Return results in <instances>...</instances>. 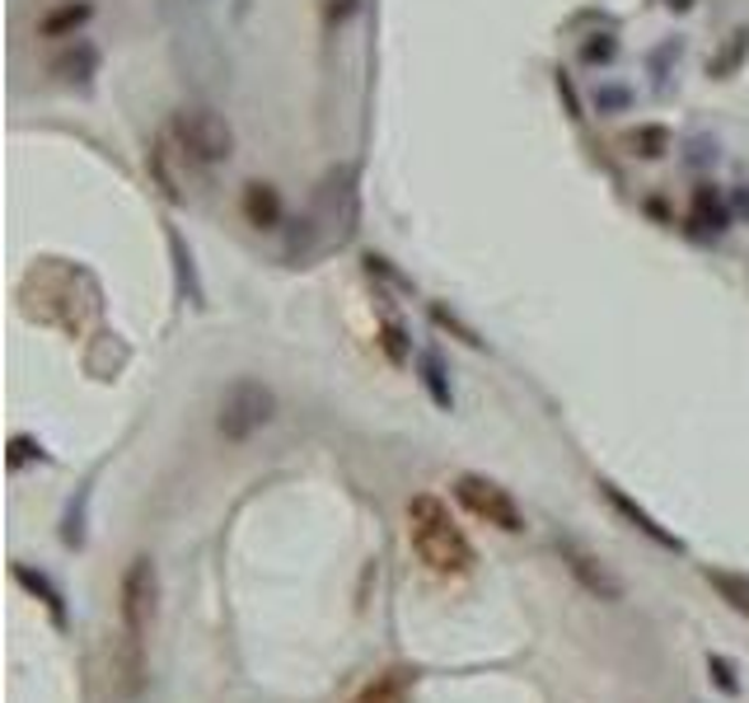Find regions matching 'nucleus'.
Segmentation results:
<instances>
[{
  "mask_svg": "<svg viewBox=\"0 0 749 703\" xmlns=\"http://www.w3.org/2000/svg\"><path fill=\"white\" fill-rule=\"evenodd\" d=\"M595 487H600V497H604L609 506H614V512H619V516H623L627 525H633V531H637V535H646V539H652V544H656V549H665V554H684V539H679L675 531H665V525H661V521H656L652 512H646V506H642V502H633V497H627V493H623V487H619V483H609V479H600Z\"/></svg>",
  "mask_w": 749,
  "mask_h": 703,
  "instance_id": "nucleus-8",
  "label": "nucleus"
},
{
  "mask_svg": "<svg viewBox=\"0 0 749 703\" xmlns=\"http://www.w3.org/2000/svg\"><path fill=\"white\" fill-rule=\"evenodd\" d=\"M694 169L703 165H717V141H707V136H698V141H688V155H684Z\"/></svg>",
  "mask_w": 749,
  "mask_h": 703,
  "instance_id": "nucleus-26",
  "label": "nucleus"
},
{
  "mask_svg": "<svg viewBox=\"0 0 749 703\" xmlns=\"http://www.w3.org/2000/svg\"><path fill=\"white\" fill-rule=\"evenodd\" d=\"M749 52V29H736L731 33V43H726V52L717 56V62H707V75H717V81H726L736 66H740V56Z\"/></svg>",
  "mask_w": 749,
  "mask_h": 703,
  "instance_id": "nucleus-23",
  "label": "nucleus"
},
{
  "mask_svg": "<svg viewBox=\"0 0 749 703\" xmlns=\"http://www.w3.org/2000/svg\"><path fill=\"white\" fill-rule=\"evenodd\" d=\"M165 240H169V253H173V272H179V291L183 296L202 309L207 305V291H202V277H197V267H192V249L183 244V234L173 230V225H165Z\"/></svg>",
  "mask_w": 749,
  "mask_h": 703,
  "instance_id": "nucleus-14",
  "label": "nucleus"
},
{
  "mask_svg": "<svg viewBox=\"0 0 749 703\" xmlns=\"http://www.w3.org/2000/svg\"><path fill=\"white\" fill-rule=\"evenodd\" d=\"M183 6H202V0H165V10H183Z\"/></svg>",
  "mask_w": 749,
  "mask_h": 703,
  "instance_id": "nucleus-31",
  "label": "nucleus"
},
{
  "mask_svg": "<svg viewBox=\"0 0 749 703\" xmlns=\"http://www.w3.org/2000/svg\"><path fill=\"white\" fill-rule=\"evenodd\" d=\"M351 10H357V0H328V29H333V24H347Z\"/></svg>",
  "mask_w": 749,
  "mask_h": 703,
  "instance_id": "nucleus-28",
  "label": "nucleus"
},
{
  "mask_svg": "<svg viewBox=\"0 0 749 703\" xmlns=\"http://www.w3.org/2000/svg\"><path fill=\"white\" fill-rule=\"evenodd\" d=\"M6 464L10 469H24V464H52V455H48V445L38 441V437H10V451H6Z\"/></svg>",
  "mask_w": 749,
  "mask_h": 703,
  "instance_id": "nucleus-19",
  "label": "nucleus"
},
{
  "mask_svg": "<svg viewBox=\"0 0 749 703\" xmlns=\"http://www.w3.org/2000/svg\"><path fill=\"white\" fill-rule=\"evenodd\" d=\"M408 544L422 568L436 577H464V573H473V563H478L468 535L455 525L450 506L436 493L408 497Z\"/></svg>",
  "mask_w": 749,
  "mask_h": 703,
  "instance_id": "nucleus-1",
  "label": "nucleus"
},
{
  "mask_svg": "<svg viewBox=\"0 0 749 703\" xmlns=\"http://www.w3.org/2000/svg\"><path fill=\"white\" fill-rule=\"evenodd\" d=\"M627 146H633V155H642V160H661V155L669 150V132L656 127V123H646V127H637L633 136H627Z\"/></svg>",
  "mask_w": 749,
  "mask_h": 703,
  "instance_id": "nucleus-20",
  "label": "nucleus"
},
{
  "mask_svg": "<svg viewBox=\"0 0 749 703\" xmlns=\"http://www.w3.org/2000/svg\"><path fill=\"white\" fill-rule=\"evenodd\" d=\"M10 577L24 586L29 596H38V600L48 605V615H52L56 629H66V623H71V615H66V591H62V586H56L48 573H33L29 563H10Z\"/></svg>",
  "mask_w": 749,
  "mask_h": 703,
  "instance_id": "nucleus-12",
  "label": "nucleus"
},
{
  "mask_svg": "<svg viewBox=\"0 0 749 703\" xmlns=\"http://www.w3.org/2000/svg\"><path fill=\"white\" fill-rule=\"evenodd\" d=\"M707 675H713V685H717L726 699H736V694H740V671H736V661H731V657L713 652V657H707Z\"/></svg>",
  "mask_w": 749,
  "mask_h": 703,
  "instance_id": "nucleus-24",
  "label": "nucleus"
},
{
  "mask_svg": "<svg viewBox=\"0 0 749 703\" xmlns=\"http://www.w3.org/2000/svg\"><path fill=\"white\" fill-rule=\"evenodd\" d=\"M272 418H277V395H272L263 380H253V376L234 380L221 395V408H215V427H221V437L230 445L259 437Z\"/></svg>",
  "mask_w": 749,
  "mask_h": 703,
  "instance_id": "nucleus-4",
  "label": "nucleus"
},
{
  "mask_svg": "<svg viewBox=\"0 0 749 703\" xmlns=\"http://www.w3.org/2000/svg\"><path fill=\"white\" fill-rule=\"evenodd\" d=\"M558 554H562V568L577 577V586H581L586 596H595V600H604V605H619V600L627 596L623 577L609 568L600 554H590L586 544H577V539H558Z\"/></svg>",
  "mask_w": 749,
  "mask_h": 703,
  "instance_id": "nucleus-6",
  "label": "nucleus"
},
{
  "mask_svg": "<svg viewBox=\"0 0 749 703\" xmlns=\"http://www.w3.org/2000/svg\"><path fill=\"white\" fill-rule=\"evenodd\" d=\"M558 94L567 99V113L581 123V117H586V113H581V94H577V85H571V75H567V71H558Z\"/></svg>",
  "mask_w": 749,
  "mask_h": 703,
  "instance_id": "nucleus-27",
  "label": "nucleus"
},
{
  "mask_svg": "<svg viewBox=\"0 0 749 703\" xmlns=\"http://www.w3.org/2000/svg\"><path fill=\"white\" fill-rule=\"evenodd\" d=\"M108 685H113V699H123V703L141 699V690H146V642L141 638H127V633L113 638Z\"/></svg>",
  "mask_w": 749,
  "mask_h": 703,
  "instance_id": "nucleus-7",
  "label": "nucleus"
},
{
  "mask_svg": "<svg viewBox=\"0 0 749 703\" xmlns=\"http://www.w3.org/2000/svg\"><path fill=\"white\" fill-rule=\"evenodd\" d=\"M155 615H160V568L150 554H136L117 586V633L127 638H150Z\"/></svg>",
  "mask_w": 749,
  "mask_h": 703,
  "instance_id": "nucleus-3",
  "label": "nucleus"
},
{
  "mask_svg": "<svg viewBox=\"0 0 749 703\" xmlns=\"http://www.w3.org/2000/svg\"><path fill=\"white\" fill-rule=\"evenodd\" d=\"M94 19V0H62L56 10H48L38 19V33L43 38H81V29Z\"/></svg>",
  "mask_w": 749,
  "mask_h": 703,
  "instance_id": "nucleus-13",
  "label": "nucleus"
},
{
  "mask_svg": "<svg viewBox=\"0 0 749 703\" xmlns=\"http://www.w3.org/2000/svg\"><path fill=\"white\" fill-rule=\"evenodd\" d=\"M731 207H736V217H749V188H736V192H731Z\"/></svg>",
  "mask_w": 749,
  "mask_h": 703,
  "instance_id": "nucleus-30",
  "label": "nucleus"
},
{
  "mask_svg": "<svg viewBox=\"0 0 749 703\" xmlns=\"http://www.w3.org/2000/svg\"><path fill=\"white\" fill-rule=\"evenodd\" d=\"M623 104H627V90H604V94H600V113L623 108Z\"/></svg>",
  "mask_w": 749,
  "mask_h": 703,
  "instance_id": "nucleus-29",
  "label": "nucleus"
},
{
  "mask_svg": "<svg viewBox=\"0 0 749 703\" xmlns=\"http://www.w3.org/2000/svg\"><path fill=\"white\" fill-rule=\"evenodd\" d=\"M374 343H380V352L393 361V366H403L408 357H412V343H408V334H403V324L399 319H384L380 324V334H374Z\"/></svg>",
  "mask_w": 749,
  "mask_h": 703,
  "instance_id": "nucleus-21",
  "label": "nucleus"
},
{
  "mask_svg": "<svg viewBox=\"0 0 749 703\" xmlns=\"http://www.w3.org/2000/svg\"><path fill=\"white\" fill-rule=\"evenodd\" d=\"M418 380H422V389L431 395V403L436 408H455V389H450V376H445V361H441V352L436 347H426L422 357H418Z\"/></svg>",
  "mask_w": 749,
  "mask_h": 703,
  "instance_id": "nucleus-15",
  "label": "nucleus"
},
{
  "mask_svg": "<svg viewBox=\"0 0 749 703\" xmlns=\"http://www.w3.org/2000/svg\"><path fill=\"white\" fill-rule=\"evenodd\" d=\"M665 6H669V10H688V6H694V0H665Z\"/></svg>",
  "mask_w": 749,
  "mask_h": 703,
  "instance_id": "nucleus-32",
  "label": "nucleus"
},
{
  "mask_svg": "<svg viewBox=\"0 0 749 703\" xmlns=\"http://www.w3.org/2000/svg\"><path fill=\"white\" fill-rule=\"evenodd\" d=\"M694 225L713 230V234H721L726 225H731V207H726V198L717 192V183H698V188H694Z\"/></svg>",
  "mask_w": 749,
  "mask_h": 703,
  "instance_id": "nucleus-16",
  "label": "nucleus"
},
{
  "mask_svg": "<svg viewBox=\"0 0 749 703\" xmlns=\"http://www.w3.org/2000/svg\"><path fill=\"white\" fill-rule=\"evenodd\" d=\"M703 577H707V586L731 605V610H740V615H749V577L745 573H726V568H703Z\"/></svg>",
  "mask_w": 749,
  "mask_h": 703,
  "instance_id": "nucleus-17",
  "label": "nucleus"
},
{
  "mask_svg": "<svg viewBox=\"0 0 749 703\" xmlns=\"http://www.w3.org/2000/svg\"><path fill=\"white\" fill-rule=\"evenodd\" d=\"M240 207H244V221L253 230H277L286 221V202H282V188L267 183V179H249L240 192Z\"/></svg>",
  "mask_w": 749,
  "mask_h": 703,
  "instance_id": "nucleus-9",
  "label": "nucleus"
},
{
  "mask_svg": "<svg viewBox=\"0 0 749 703\" xmlns=\"http://www.w3.org/2000/svg\"><path fill=\"white\" fill-rule=\"evenodd\" d=\"M412 690H418V671L412 667H389L374 680H366V685L347 703H412Z\"/></svg>",
  "mask_w": 749,
  "mask_h": 703,
  "instance_id": "nucleus-11",
  "label": "nucleus"
},
{
  "mask_svg": "<svg viewBox=\"0 0 749 703\" xmlns=\"http://www.w3.org/2000/svg\"><path fill=\"white\" fill-rule=\"evenodd\" d=\"M455 497L468 516H478L487 525H497L506 535H520L525 531V512L520 502L510 497V487H502L497 479H483V474H460L455 479Z\"/></svg>",
  "mask_w": 749,
  "mask_h": 703,
  "instance_id": "nucleus-5",
  "label": "nucleus"
},
{
  "mask_svg": "<svg viewBox=\"0 0 749 703\" xmlns=\"http://www.w3.org/2000/svg\"><path fill=\"white\" fill-rule=\"evenodd\" d=\"M98 66H104V56H98V48L89 43V38H75L62 56H52V75H56V81H62V85H81V90L94 85Z\"/></svg>",
  "mask_w": 749,
  "mask_h": 703,
  "instance_id": "nucleus-10",
  "label": "nucleus"
},
{
  "mask_svg": "<svg viewBox=\"0 0 749 703\" xmlns=\"http://www.w3.org/2000/svg\"><path fill=\"white\" fill-rule=\"evenodd\" d=\"M169 136H173V146H179L183 160L192 165H225L230 155H234V132L230 123L215 108H202V104H188L173 113V123H169Z\"/></svg>",
  "mask_w": 749,
  "mask_h": 703,
  "instance_id": "nucleus-2",
  "label": "nucleus"
},
{
  "mask_svg": "<svg viewBox=\"0 0 749 703\" xmlns=\"http://www.w3.org/2000/svg\"><path fill=\"white\" fill-rule=\"evenodd\" d=\"M426 309H431V324H436V328H450V334H455L460 343H468L473 352H483V338H478V328H473V324H464V319L455 315V309H445L441 301H431Z\"/></svg>",
  "mask_w": 749,
  "mask_h": 703,
  "instance_id": "nucleus-18",
  "label": "nucleus"
},
{
  "mask_svg": "<svg viewBox=\"0 0 749 703\" xmlns=\"http://www.w3.org/2000/svg\"><path fill=\"white\" fill-rule=\"evenodd\" d=\"M619 56V38L614 33H590L581 43V62L586 66H609Z\"/></svg>",
  "mask_w": 749,
  "mask_h": 703,
  "instance_id": "nucleus-25",
  "label": "nucleus"
},
{
  "mask_svg": "<svg viewBox=\"0 0 749 703\" xmlns=\"http://www.w3.org/2000/svg\"><path fill=\"white\" fill-rule=\"evenodd\" d=\"M146 169L155 174V183H160V188H165V198H169L173 207H179V202H188V198H183V188H179V179H173V174H169V160H165V146H150V155H146Z\"/></svg>",
  "mask_w": 749,
  "mask_h": 703,
  "instance_id": "nucleus-22",
  "label": "nucleus"
}]
</instances>
